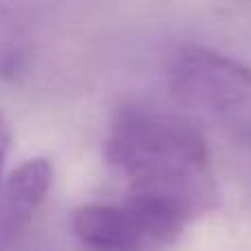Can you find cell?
Returning <instances> with one entry per match:
<instances>
[{
    "label": "cell",
    "instance_id": "obj_2",
    "mask_svg": "<svg viewBox=\"0 0 251 251\" xmlns=\"http://www.w3.org/2000/svg\"><path fill=\"white\" fill-rule=\"evenodd\" d=\"M168 77L174 95L194 108L227 113L251 106V69L223 53L183 49L170 64Z\"/></svg>",
    "mask_w": 251,
    "mask_h": 251
},
{
    "label": "cell",
    "instance_id": "obj_1",
    "mask_svg": "<svg viewBox=\"0 0 251 251\" xmlns=\"http://www.w3.org/2000/svg\"><path fill=\"white\" fill-rule=\"evenodd\" d=\"M104 154L137 190L170 192L199 207L214 194L207 178L205 137L194 124L176 115L122 110L113 119Z\"/></svg>",
    "mask_w": 251,
    "mask_h": 251
},
{
    "label": "cell",
    "instance_id": "obj_5",
    "mask_svg": "<svg viewBox=\"0 0 251 251\" xmlns=\"http://www.w3.org/2000/svg\"><path fill=\"white\" fill-rule=\"evenodd\" d=\"M9 148H11V132H9V126L4 124L2 115H0V185H2V170L7 163Z\"/></svg>",
    "mask_w": 251,
    "mask_h": 251
},
{
    "label": "cell",
    "instance_id": "obj_4",
    "mask_svg": "<svg viewBox=\"0 0 251 251\" xmlns=\"http://www.w3.org/2000/svg\"><path fill=\"white\" fill-rule=\"evenodd\" d=\"M73 231L93 251H137L148 243L126 205H84L75 209Z\"/></svg>",
    "mask_w": 251,
    "mask_h": 251
},
{
    "label": "cell",
    "instance_id": "obj_3",
    "mask_svg": "<svg viewBox=\"0 0 251 251\" xmlns=\"http://www.w3.org/2000/svg\"><path fill=\"white\" fill-rule=\"evenodd\" d=\"M53 185V165L42 156L20 163L0 185V249L33 218Z\"/></svg>",
    "mask_w": 251,
    "mask_h": 251
}]
</instances>
